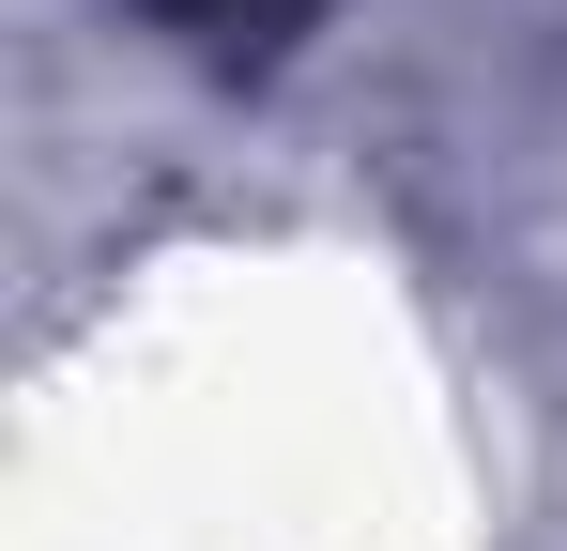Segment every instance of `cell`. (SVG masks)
<instances>
[{"label":"cell","instance_id":"1","mask_svg":"<svg viewBox=\"0 0 567 551\" xmlns=\"http://www.w3.org/2000/svg\"><path fill=\"white\" fill-rule=\"evenodd\" d=\"M169 31H185L199 62H277L291 31H307V0H154Z\"/></svg>","mask_w":567,"mask_h":551}]
</instances>
